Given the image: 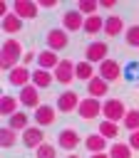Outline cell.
Wrapping results in <instances>:
<instances>
[{"mask_svg": "<svg viewBox=\"0 0 139 158\" xmlns=\"http://www.w3.org/2000/svg\"><path fill=\"white\" fill-rule=\"evenodd\" d=\"M122 67H119V62H114V59H104L102 64H99V69H97V77H102L104 81H117V79H122Z\"/></svg>", "mask_w": 139, "mask_h": 158, "instance_id": "5b68a950", "label": "cell"}, {"mask_svg": "<svg viewBox=\"0 0 139 158\" xmlns=\"http://www.w3.org/2000/svg\"><path fill=\"white\" fill-rule=\"evenodd\" d=\"M42 143H45V133H42L40 126H30L27 131H22V146H25V148L37 151Z\"/></svg>", "mask_w": 139, "mask_h": 158, "instance_id": "30bf717a", "label": "cell"}, {"mask_svg": "<svg viewBox=\"0 0 139 158\" xmlns=\"http://www.w3.org/2000/svg\"><path fill=\"white\" fill-rule=\"evenodd\" d=\"M57 5V0H40V7H45V10H52Z\"/></svg>", "mask_w": 139, "mask_h": 158, "instance_id": "d590c367", "label": "cell"}, {"mask_svg": "<svg viewBox=\"0 0 139 158\" xmlns=\"http://www.w3.org/2000/svg\"><path fill=\"white\" fill-rule=\"evenodd\" d=\"M22 47H20V42L15 40V37H10V40H5L2 42V52H0V69L2 72H12L15 67H17V62H22Z\"/></svg>", "mask_w": 139, "mask_h": 158, "instance_id": "6da1fadb", "label": "cell"}, {"mask_svg": "<svg viewBox=\"0 0 139 158\" xmlns=\"http://www.w3.org/2000/svg\"><path fill=\"white\" fill-rule=\"evenodd\" d=\"M87 91H89V96H107V91H109V81H104L102 77H94L92 81H87Z\"/></svg>", "mask_w": 139, "mask_h": 158, "instance_id": "44dd1931", "label": "cell"}, {"mask_svg": "<svg viewBox=\"0 0 139 158\" xmlns=\"http://www.w3.org/2000/svg\"><path fill=\"white\" fill-rule=\"evenodd\" d=\"M67 158H82V156H67Z\"/></svg>", "mask_w": 139, "mask_h": 158, "instance_id": "ab89813d", "label": "cell"}, {"mask_svg": "<svg viewBox=\"0 0 139 158\" xmlns=\"http://www.w3.org/2000/svg\"><path fill=\"white\" fill-rule=\"evenodd\" d=\"M37 10H40V2H35V0H15V2H12V12H15L20 20H32V17H37Z\"/></svg>", "mask_w": 139, "mask_h": 158, "instance_id": "277c9868", "label": "cell"}, {"mask_svg": "<svg viewBox=\"0 0 139 158\" xmlns=\"http://www.w3.org/2000/svg\"><path fill=\"white\" fill-rule=\"evenodd\" d=\"M107 52H109L107 42L97 40V42H89V44H87V49H84V59H87L89 64H102L104 59H109Z\"/></svg>", "mask_w": 139, "mask_h": 158, "instance_id": "3957f363", "label": "cell"}, {"mask_svg": "<svg viewBox=\"0 0 139 158\" xmlns=\"http://www.w3.org/2000/svg\"><path fill=\"white\" fill-rule=\"evenodd\" d=\"M129 146H132V151H139V131L129 133Z\"/></svg>", "mask_w": 139, "mask_h": 158, "instance_id": "836d02e7", "label": "cell"}, {"mask_svg": "<svg viewBox=\"0 0 139 158\" xmlns=\"http://www.w3.org/2000/svg\"><path fill=\"white\" fill-rule=\"evenodd\" d=\"M17 143V131H12L10 126H5L2 131H0V146L2 148H12Z\"/></svg>", "mask_w": 139, "mask_h": 158, "instance_id": "83f0119b", "label": "cell"}, {"mask_svg": "<svg viewBox=\"0 0 139 158\" xmlns=\"http://www.w3.org/2000/svg\"><path fill=\"white\" fill-rule=\"evenodd\" d=\"M74 67H77V64H74L72 59H62V62L57 64V69L52 72V74H55V81H60V84H70L72 79H77V77H74Z\"/></svg>", "mask_w": 139, "mask_h": 158, "instance_id": "9c48e42d", "label": "cell"}, {"mask_svg": "<svg viewBox=\"0 0 139 158\" xmlns=\"http://www.w3.org/2000/svg\"><path fill=\"white\" fill-rule=\"evenodd\" d=\"M79 133L74 131V128H62L60 133H57V146L60 148H65V151H74L77 146H79Z\"/></svg>", "mask_w": 139, "mask_h": 158, "instance_id": "4fadbf2b", "label": "cell"}, {"mask_svg": "<svg viewBox=\"0 0 139 158\" xmlns=\"http://www.w3.org/2000/svg\"><path fill=\"white\" fill-rule=\"evenodd\" d=\"M84 20H87V17H82L79 10H70V12H65V17H62V30H65V32L84 30Z\"/></svg>", "mask_w": 139, "mask_h": 158, "instance_id": "8fae6325", "label": "cell"}, {"mask_svg": "<svg viewBox=\"0 0 139 158\" xmlns=\"http://www.w3.org/2000/svg\"><path fill=\"white\" fill-rule=\"evenodd\" d=\"M84 148L94 156V153H107V138L97 131V133H89L87 138H84Z\"/></svg>", "mask_w": 139, "mask_h": 158, "instance_id": "e0dca14e", "label": "cell"}, {"mask_svg": "<svg viewBox=\"0 0 139 158\" xmlns=\"http://www.w3.org/2000/svg\"><path fill=\"white\" fill-rule=\"evenodd\" d=\"M109 156H112V158H132V146L114 141V143L109 146Z\"/></svg>", "mask_w": 139, "mask_h": 158, "instance_id": "4316f807", "label": "cell"}, {"mask_svg": "<svg viewBox=\"0 0 139 158\" xmlns=\"http://www.w3.org/2000/svg\"><path fill=\"white\" fill-rule=\"evenodd\" d=\"M17 99H20V104H22L25 109H37V106H42V104H40V89H37L35 84L22 86L20 94H17Z\"/></svg>", "mask_w": 139, "mask_h": 158, "instance_id": "8992f818", "label": "cell"}, {"mask_svg": "<svg viewBox=\"0 0 139 158\" xmlns=\"http://www.w3.org/2000/svg\"><path fill=\"white\" fill-rule=\"evenodd\" d=\"M32 118H35V126H40V128H45V126L55 123V106H47V104L37 106Z\"/></svg>", "mask_w": 139, "mask_h": 158, "instance_id": "9a60e30c", "label": "cell"}, {"mask_svg": "<svg viewBox=\"0 0 139 158\" xmlns=\"http://www.w3.org/2000/svg\"><path fill=\"white\" fill-rule=\"evenodd\" d=\"M99 133L109 141V138H114V136H119V126L114 123V121H102L99 123Z\"/></svg>", "mask_w": 139, "mask_h": 158, "instance_id": "f546056e", "label": "cell"}, {"mask_svg": "<svg viewBox=\"0 0 139 158\" xmlns=\"http://www.w3.org/2000/svg\"><path fill=\"white\" fill-rule=\"evenodd\" d=\"M122 30L127 32L124 20H122L119 15H109V17L104 20V35H107V37H117V35H122Z\"/></svg>", "mask_w": 139, "mask_h": 158, "instance_id": "ac0fdd59", "label": "cell"}, {"mask_svg": "<svg viewBox=\"0 0 139 158\" xmlns=\"http://www.w3.org/2000/svg\"><path fill=\"white\" fill-rule=\"evenodd\" d=\"M17 106H20V99L17 96H12V94H2V99H0V114L2 116H12V114H17Z\"/></svg>", "mask_w": 139, "mask_h": 158, "instance_id": "d6986e66", "label": "cell"}, {"mask_svg": "<svg viewBox=\"0 0 139 158\" xmlns=\"http://www.w3.org/2000/svg\"><path fill=\"white\" fill-rule=\"evenodd\" d=\"M7 81H10L12 86H20V89H22V86H27V84L32 81V72H30L25 64H17V67L7 74Z\"/></svg>", "mask_w": 139, "mask_h": 158, "instance_id": "7c38bea8", "label": "cell"}, {"mask_svg": "<svg viewBox=\"0 0 139 158\" xmlns=\"http://www.w3.org/2000/svg\"><path fill=\"white\" fill-rule=\"evenodd\" d=\"M84 32H87V35H99V32H104V20H102L99 15L87 17V20H84Z\"/></svg>", "mask_w": 139, "mask_h": 158, "instance_id": "d4e9b609", "label": "cell"}, {"mask_svg": "<svg viewBox=\"0 0 139 158\" xmlns=\"http://www.w3.org/2000/svg\"><path fill=\"white\" fill-rule=\"evenodd\" d=\"M2 30H5L7 35H15V32L22 30V20H20L15 12H7V15L2 17Z\"/></svg>", "mask_w": 139, "mask_h": 158, "instance_id": "603a6c76", "label": "cell"}, {"mask_svg": "<svg viewBox=\"0 0 139 158\" xmlns=\"http://www.w3.org/2000/svg\"><path fill=\"white\" fill-rule=\"evenodd\" d=\"M127 106L119 101V99H107L104 104H102V116H104V121H124V116H127Z\"/></svg>", "mask_w": 139, "mask_h": 158, "instance_id": "7a4b0ae2", "label": "cell"}, {"mask_svg": "<svg viewBox=\"0 0 139 158\" xmlns=\"http://www.w3.org/2000/svg\"><path fill=\"white\" fill-rule=\"evenodd\" d=\"M74 77L82 79V81H92V79H94V64H89L87 59H84V62H77V67H74Z\"/></svg>", "mask_w": 139, "mask_h": 158, "instance_id": "cb8c5ba5", "label": "cell"}, {"mask_svg": "<svg viewBox=\"0 0 139 158\" xmlns=\"http://www.w3.org/2000/svg\"><path fill=\"white\" fill-rule=\"evenodd\" d=\"M67 44H70V37H67V32H65L62 27H55V30L47 32V49L60 52V49H65Z\"/></svg>", "mask_w": 139, "mask_h": 158, "instance_id": "ba28073f", "label": "cell"}, {"mask_svg": "<svg viewBox=\"0 0 139 158\" xmlns=\"http://www.w3.org/2000/svg\"><path fill=\"white\" fill-rule=\"evenodd\" d=\"M89 158H112V156H109V151H107V153H94V156H89Z\"/></svg>", "mask_w": 139, "mask_h": 158, "instance_id": "f35d334b", "label": "cell"}, {"mask_svg": "<svg viewBox=\"0 0 139 158\" xmlns=\"http://www.w3.org/2000/svg\"><path fill=\"white\" fill-rule=\"evenodd\" d=\"M57 109H60L62 114L77 111V109H79V96H77L74 91H62V94L57 96Z\"/></svg>", "mask_w": 139, "mask_h": 158, "instance_id": "5bb4252c", "label": "cell"}, {"mask_svg": "<svg viewBox=\"0 0 139 158\" xmlns=\"http://www.w3.org/2000/svg\"><path fill=\"white\" fill-rule=\"evenodd\" d=\"M77 10H79L84 17H92V15H97V10H99V2H97V0H79Z\"/></svg>", "mask_w": 139, "mask_h": 158, "instance_id": "f1b7e54d", "label": "cell"}, {"mask_svg": "<svg viewBox=\"0 0 139 158\" xmlns=\"http://www.w3.org/2000/svg\"><path fill=\"white\" fill-rule=\"evenodd\" d=\"M77 114L82 116V118H97L99 114H102V104H99V99H94V96H87V99H82L79 101V109H77Z\"/></svg>", "mask_w": 139, "mask_h": 158, "instance_id": "52a82bcc", "label": "cell"}, {"mask_svg": "<svg viewBox=\"0 0 139 158\" xmlns=\"http://www.w3.org/2000/svg\"><path fill=\"white\" fill-rule=\"evenodd\" d=\"M124 40L129 47H139V25H129L124 32Z\"/></svg>", "mask_w": 139, "mask_h": 158, "instance_id": "1f68e13d", "label": "cell"}, {"mask_svg": "<svg viewBox=\"0 0 139 158\" xmlns=\"http://www.w3.org/2000/svg\"><path fill=\"white\" fill-rule=\"evenodd\" d=\"M122 126H124L129 133L139 131V109H129L127 116H124V121H122Z\"/></svg>", "mask_w": 139, "mask_h": 158, "instance_id": "484cf974", "label": "cell"}, {"mask_svg": "<svg viewBox=\"0 0 139 158\" xmlns=\"http://www.w3.org/2000/svg\"><path fill=\"white\" fill-rule=\"evenodd\" d=\"M52 81H55V74H52V72H47V69H40V67L32 72V84H35L37 89H47Z\"/></svg>", "mask_w": 139, "mask_h": 158, "instance_id": "ffe728a7", "label": "cell"}, {"mask_svg": "<svg viewBox=\"0 0 139 158\" xmlns=\"http://www.w3.org/2000/svg\"><path fill=\"white\" fill-rule=\"evenodd\" d=\"M99 5H102V10H114V7H117V2H114V0H102Z\"/></svg>", "mask_w": 139, "mask_h": 158, "instance_id": "8d00e7d4", "label": "cell"}, {"mask_svg": "<svg viewBox=\"0 0 139 158\" xmlns=\"http://www.w3.org/2000/svg\"><path fill=\"white\" fill-rule=\"evenodd\" d=\"M60 62H62V59H60V57H57V52H52V49H42V52L37 54V67H40V69L55 72Z\"/></svg>", "mask_w": 139, "mask_h": 158, "instance_id": "2e32d148", "label": "cell"}, {"mask_svg": "<svg viewBox=\"0 0 139 158\" xmlns=\"http://www.w3.org/2000/svg\"><path fill=\"white\" fill-rule=\"evenodd\" d=\"M7 12H10V2H0V15L5 17Z\"/></svg>", "mask_w": 139, "mask_h": 158, "instance_id": "74e56055", "label": "cell"}, {"mask_svg": "<svg viewBox=\"0 0 139 158\" xmlns=\"http://www.w3.org/2000/svg\"><path fill=\"white\" fill-rule=\"evenodd\" d=\"M30 62H37V54H35V52H25V57H22V64L27 67Z\"/></svg>", "mask_w": 139, "mask_h": 158, "instance_id": "e575fe53", "label": "cell"}, {"mask_svg": "<svg viewBox=\"0 0 139 158\" xmlns=\"http://www.w3.org/2000/svg\"><path fill=\"white\" fill-rule=\"evenodd\" d=\"M35 158H55V146H50V143H42V146L35 151Z\"/></svg>", "mask_w": 139, "mask_h": 158, "instance_id": "d6a6232c", "label": "cell"}, {"mask_svg": "<svg viewBox=\"0 0 139 158\" xmlns=\"http://www.w3.org/2000/svg\"><path fill=\"white\" fill-rule=\"evenodd\" d=\"M7 126H10L12 131H27V128H30V116H27L25 111H17V114H12V116L7 118Z\"/></svg>", "mask_w": 139, "mask_h": 158, "instance_id": "7402d4cb", "label": "cell"}, {"mask_svg": "<svg viewBox=\"0 0 139 158\" xmlns=\"http://www.w3.org/2000/svg\"><path fill=\"white\" fill-rule=\"evenodd\" d=\"M122 77H124L127 81H139V62H129V64L124 67Z\"/></svg>", "mask_w": 139, "mask_h": 158, "instance_id": "4dcf8cb0", "label": "cell"}]
</instances>
